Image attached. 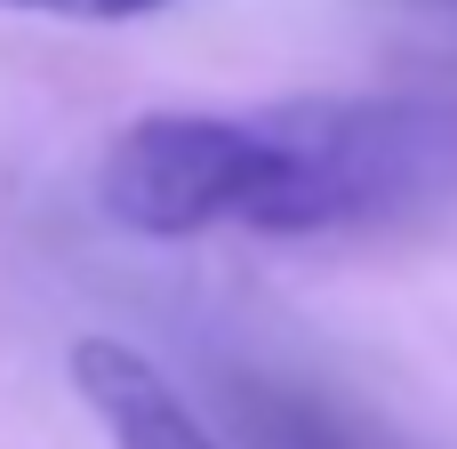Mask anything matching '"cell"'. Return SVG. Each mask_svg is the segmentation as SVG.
Returning a JSON list of instances; mask_svg holds the SVG:
<instances>
[{
  "label": "cell",
  "mask_w": 457,
  "mask_h": 449,
  "mask_svg": "<svg viewBox=\"0 0 457 449\" xmlns=\"http://www.w3.org/2000/svg\"><path fill=\"white\" fill-rule=\"evenodd\" d=\"M457 201L450 96H281L249 112H145L104 145L96 209L137 241L361 233Z\"/></svg>",
  "instance_id": "1"
},
{
  "label": "cell",
  "mask_w": 457,
  "mask_h": 449,
  "mask_svg": "<svg viewBox=\"0 0 457 449\" xmlns=\"http://www.w3.org/2000/svg\"><path fill=\"white\" fill-rule=\"evenodd\" d=\"M72 386H80L88 418L104 426L112 449H225L193 418V402L120 337H80L72 345Z\"/></svg>",
  "instance_id": "2"
},
{
  "label": "cell",
  "mask_w": 457,
  "mask_h": 449,
  "mask_svg": "<svg viewBox=\"0 0 457 449\" xmlns=\"http://www.w3.org/2000/svg\"><path fill=\"white\" fill-rule=\"evenodd\" d=\"M0 8H32V16H80V24H129V16H153L169 0H0Z\"/></svg>",
  "instance_id": "3"
}]
</instances>
